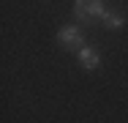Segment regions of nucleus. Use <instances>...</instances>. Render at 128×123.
<instances>
[{"label":"nucleus","instance_id":"obj_1","mask_svg":"<svg viewBox=\"0 0 128 123\" xmlns=\"http://www.w3.org/2000/svg\"><path fill=\"white\" fill-rule=\"evenodd\" d=\"M74 14H76L79 19H84V22H90V19H106V8H104L101 0H76L74 3Z\"/></svg>","mask_w":128,"mask_h":123},{"label":"nucleus","instance_id":"obj_2","mask_svg":"<svg viewBox=\"0 0 128 123\" xmlns=\"http://www.w3.org/2000/svg\"><path fill=\"white\" fill-rule=\"evenodd\" d=\"M57 41L63 44V47L68 49H82L84 47V36H82V27H76V25H66V27H60V33H57Z\"/></svg>","mask_w":128,"mask_h":123},{"label":"nucleus","instance_id":"obj_3","mask_svg":"<svg viewBox=\"0 0 128 123\" xmlns=\"http://www.w3.org/2000/svg\"><path fill=\"white\" fill-rule=\"evenodd\" d=\"M76 57H79V66H82V69H96V66L101 63L98 49H93V47H82L76 52Z\"/></svg>","mask_w":128,"mask_h":123},{"label":"nucleus","instance_id":"obj_4","mask_svg":"<svg viewBox=\"0 0 128 123\" xmlns=\"http://www.w3.org/2000/svg\"><path fill=\"white\" fill-rule=\"evenodd\" d=\"M106 27H112V30H117V27H123V17H117V14H106Z\"/></svg>","mask_w":128,"mask_h":123}]
</instances>
